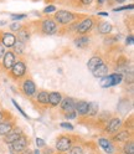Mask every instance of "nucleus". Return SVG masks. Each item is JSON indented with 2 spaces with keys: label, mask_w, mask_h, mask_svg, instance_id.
<instances>
[{
  "label": "nucleus",
  "mask_w": 134,
  "mask_h": 154,
  "mask_svg": "<svg viewBox=\"0 0 134 154\" xmlns=\"http://www.w3.org/2000/svg\"><path fill=\"white\" fill-rule=\"evenodd\" d=\"M78 17V14H75L70 10H57L53 13V20L59 24V26H67L71 23L76 21Z\"/></svg>",
  "instance_id": "1"
},
{
  "label": "nucleus",
  "mask_w": 134,
  "mask_h": 154,
  "mask_svg": "<svg viewBox=\"0 0 134 154\" xmlns=\"http://www.w3.org/2000/svg\"><path fill=\"white\" fill-rule=\"evenodd\" d=\"M124 76L119 72H114V73H108L107 76L99 79V86L102 88H109V87H114V86H118L123 82Z\"/></svg>",
  "instance_id": "2"
},
{
  "label": "nucleus",
  "mask_w": 134,
  "mask_h": 154,
  "mask_svg": "<svg viewBox=\"0 0 134 154\" xmlns=\"http://www.w3.org/2000/svg\"><path fill=\"white\" fill-rule=\"evenodd\" d=\"M8 72H9V76H10L13 80H15V81L21 80L26 76V72H27L26 63L23 60H19V61L16 60V62L11 66V69Z\"/></svg>",
  "instance_id": "3"
},
{
  "label": "nucleus",
  "mask_w": 134,
  "mask_h": 154,
  "mask_svg": "<svg viewBox=\"0 0 134 154\" xmlns=\"http://www.w3.org/2000/svg\"><path fill=\"white\" fill-rule=\"evenodd\" d=\"M40 30L44 35L51 36V35H55V34L59 32L60 26L53 20V17H45L40 23Z\"/></svg>",
  "instance_id": "4"
},
{
  "label": "nucleus",
  "mask_w": 134,
  "mask_h": 154,
  "mask_svg": "<svg viewBox=\"0 0 134 154\" xmlns=\"http://www.w3.org/2000/svg\"><path fill=\"white\" fill-rule=\"evenodd\" d=\"M73 137L69 136V134H62V136L57 137L55 149L59 153H67L70 150V148L73 146Z\"/></svg>",
  "instance_id": "5"
},
{
  "label": "nucleus",
  "mask_w": 134,
  "mask_h": 154,
  "mask_svg": "<svg viewBox=\"0 0 134 154\" xmlns=\"http://www.w3.org/2000/svg\"><path fill=\"white\" fill-rule=\"evenodd\" d=\"M29 144H30V139H29L27 136H25L23 133L17 139H15L13 143L9 144V149H10V152L13 154H19L24 149H26L29 147Z\"/></svg>",
  "instance_id": "6"
},
{
  "label": "nucleus",
  "mask_w": 134,
  "mask_h": 154,
  "mask_svg": "<svg viewBox=\"0 0 134 154\" xmlns=\"http://www.w3.org/2000/svg\"><path fill=\"white\" fill-rule=\"evenodd\" d=\"M96 25V21L92 16H86L83 20H81L76 29V34L77 35H88Z\"/></svg>",
  "instance_id": "7"
},
{
  "label": "nucleus",
  "mask_w": 134,
  "mask_h": 154,
  "mask_svg": "<svg viewBox=\"0 0 134 154\" xmlns=\"http://www.w3.org/2000/svg\"><path fill=\"white\" fill-rule=\"evenodd\" d=\"M20 91L26 96V97L31 98V97H34V96L36 94V92H37L36 83L31 79H29V77H27V79L23 80L21 86H20Z\"/></svg>",
  "instance_id": "8"
},
{
  "label": "nucleus",
  "mask_w": 134,
  "mask_h": 154,
  "mask_svg": "<svg viewBox=\"0 0 134 154\" xmlns=\"http://www.w3.org/2000/svg\"><path fill=\"white\" fill-rule=\"evenodd\" d=\"M122 124H123V121L119 117H112L107 121V124L104 127V132L112 136V134H114L122 128Z\"/></svg>",
  "instance_id": "9"
},
{
  "label": "nucleus",
  "mask_w": 134,
  "mask_h": 154,
  "mask_svg": "<svg viewBox=\"0 0 134 154\" xmlns=\"http://www.w3.org/2000/svg\"><path fill=\"white\" fill-rule=\"evenodd\" d=\"M15 42H16V36L14 35V32L0 31V44H2L5 49H11Z\"/></svg>",
  "instance_id": "10"
},
{
  "label": "nucleus",
  "mask_w": 134,
  "mask_h": 154,
  "mask_svg": "<svg viewBox=\"0 0 134 154\" xmlns=\"http://www.w3.org/2000/svg\"><path fill=\"white\" fill-rule=\"evenodd\" d=\"M16 55L13 52V51H5L4 56L2 57V67L5 70V71H9L11 69V66L16 62Z\"/></svg>",
  "instance_id": "11"
},
{
  "label": "nucleus",
  "mask_w": 134,
  "mask_h": 154,
  "mask_svg": "<svg viewBox=\"0 0 134 154\" xmlns=\"http://www.w3.org/2000/svg\"><path fill=\"white\" fill-rule=\"evenodd\" d=\"M129 139H132V133L128 129H119L118 132L112 134V138H111L113 143H124Z\"/></svg>",
  "instance_id": "12"
},
{
  "label": "nucleus",
  "mask_w": 134,
  "mask_h": 154,
  "mask_svg": "<svg viewBox=\"0 0 134 154\" xmlns=\"http://www.w3.org/2000/svg\"><path fill=\"white\" fill-rule=\"evenodd\" d=\"M23 133H24L23 128H21V127H19V126H16V124H15V127H14L10 132H9V133L6 134V136H4V137H3V142L9 146L10 143H13L15 139H17L19 137H20Z\"/></svg>",
  "instance_id": "13"
},
{
  "label": "nucleus",
  "mask_w": 134,
  "mask_h": 154,
  "mask_svg": "<svg viewBox=\"0 0 134 154\" xmlns=\"http://www.w3.org/2000/svg\"><path fill=\"white\" fill-rule=\"evenodd\" d=\"M75 103H76V101H75L72 97H62V100H61V102H60L61 112H62L63 114L75 112Z\"/></svg>",
  "instance_id": "14"
},
{
  "label": "nucleus",
  "mask_w": 134,
  "mask_h": 154,
  "mask_svg": "<svg viewBox=\"0 0 134 154\" xmlns=\"http://www.w3.org/2000/svg\"><path fill=\"white\" fill-rule=\"evenodd\" d=\"M98 144L99 147L106 152L107 154H114L116 153V147H114V143L109 139V138H98Z\"/></svg>",
  "instance_id": "15"
},
{
  "label": "nucleus",
  "mask_w": 134,
  "mask_h": 154,
  "mask_svg": "<svg viewBox=\"0 0 134 154\" xmlns=\"http://www.w3.org/2000/svg\"><path fill=\"white\" fill-rule=\"evenodd\" d=\"M75 112H76L77 116H80V117H86V116H87V112H88V102L83 101V100L76 101Z\"/></svg>",
  "instance_id": "16"
},
{
  "label": "nucleus",
  "mask_w": 134,
  "mask_h": 154,
  "mask_svg": "<svg viewBox=\"0 0 134 154\" xmlns=\"http://www.w3.org/2000/svg\"><path fill=\"white\" fill-rule=\"evenodd\" d=\"M15 127V122L13 119L5 118L0 122V137H4Z\"/></svg>",
  "instance_id": "17"
},
{
  "label": "nucleus",
  "mask_w": 134,
  "mask_h": 154,
  "mask_svg": "<svg viewBox=\"0 0 134 154\" xmlns=\"http://www.w3.org/2000/svg\"><path fill=\"white\" fill-rule=\"evenodd\" d=\"M35 101L40 107H47L49 106V92L47 91H40L36 92L35 94Z\"/></svg>",
  "instance_id": "18"
},
{
  "label": "nucleus",
  "mask_w": 134,
  "mask_h": 154,
  "mask_svg": "<svg viewBox=\"0 0 134 154\" xmlns=\"http://www.w3.org/2000/svg\"><path fill=\"white\" fill-rule=\"evenodd\" d=\"M108 70H109V67L107 66V63L106 62H102V63H99L96 69L92 71V75L96 77V79H102V77H104V76H107L109 72H108Z\"/></svg>",
  "instance_id": "19"
},
{
  "label": "nucleus",
  "mask_w": 134,
  "mask_h": 154,
  "mask_svg": "<svg viewBox=\"0 0 134 154\" xmlns=\"http://www.w3.org/2000/svg\"><path fill=\"white\" fill-rule=\"evenodd\" d=\"M16 32H17V35H15L16 36V40L21 41L24 44L29 42V40H30V37H31V32H30V30H29L26 26H21L20 30L16 31Z\"/></svg>",
  "instance_id": "20"
},
{
  "label": "nucleus",
  "mask_w": 134,
  "mask_h": 154,
  "mask_svg": "<svg viewBox=\"0 0 134 154\" xmlns=\"http://www.w3.org/2000/svg\"><path fill=\"white\" fill-rule=\"evenodd\" d=\"M90 42H91V37L88 35H78L73 40V44L76 45V47H78V49L87 47V45H90Z\"/></svg>",
  "instance_id": "21"
},
{
  "label": "nucleus",
  "mask_w": 134,
  "mask_h": 154,
  "mask_svg": "<svg viewBox=\"0 0 134 154\" xmlns=\"http://www.w3.org/2000/svg\"><path fill=\"white\" fill-rule=\"evenodd\" d=\"M62 97L63 96L60 92H57V91L49 92V106L50 107H57V106L60 104Z\"/></svg>",
  "instance_id": "22"
},
{
  "label": "nucleus",
  "mask_w": 134,
  "mask_h": 154,
  "mask_svg": "<svg viewBox=\"0 0 134 154\" xmlns=\"http://www.w3.org/2000/svg\"><path fill=\"white\" fill-rule=\"evenodd\" d=\"M113 30V25L108 21H101L97 25V32L101 35H109Z\"/></svg>",
  "instance_id": "23"
},
{
  "label": "nucleus",
  "mask_w": 134,
  "mask_h": 154,
  "mask_svg": "<svg viewBox=\"0 0 134 154\" xmlns=\"http://www.w3.org/2000/svg\"><path fill=\"white\" fill-rule=\"evenodd\" d=\"M104 60L102 59V56H98V55H96V56H92L91 59L88 60V62H87V69H88V71H93L96 67H97L99 63H102Z\"/></svg>",
  "instance_id": "24"
},
{
  "label": "nucleus",
  "mask_w": 134,
  "mask_h": 154,
  "mask_svg": "<svg viewBox=\"0 0 134 154\" xmlns=\"http://www.w3.org/2000/svg\"><path fill=\"white\" fill-rule=\"evenodd\" d=\"M98 111H99V104L97 102H88V112H87L88 117H96L98 114Z\"/></svg>",
  "instance_id": "25"
},
{
  "label": "nucleus",
  "mask_w": 134,
  "mask_h": 154,
  "mask_svg": "<svg viewBox=\"0 0 134 154\" xmlns=\"http://www.w3.org/2000/svg\"><path fill=\"white\" fill-rule=\"evenodd\" d=\"M25 45H26V44H24V42H21V41L16 40V42H15L14 46L11 47V49H13V52H14L15 55H19V56L24 55V54H25Z\"/></svg>",
  "instance_id": "26"
},
{
  "label": "nucleus",
  "mask_w": 134,
  "mask_h": 154,
  "mask_svg": "<svg viewBox=\"0 0 134 154\" xmlns=\"http://www.w3.org/2000/svg\"><path fill=\"white\" fill-rule=\"evenodd\" d=\"M122 149L124 154H134V142L132 139L124 142V146Z\"/></svg>",
  "instance_id": "27"
},
{
  "label": "nucleus",
  "mask_w": 134,
  "mask_h": 154,
  "mask_svg": "<svg viewBox=\"0 0 134 154\" xmlns=\"http://www.w3.org/2000/svg\"><path fill=\"white\" fill-rule=\"evenodd\" d=\"M70 153L69 154H84V150H83V147L82 146H72L69 150Z\"/></svg>",
  "instance_id": "28"
},
{
  "label": "nucleus",
  "mask_w": 134,
  "mask_h": 154,
  "mask_svg": "<svg viewBox=\"0 0 134 154\" xmlns=\"http://www.w3.org/2000/svg\"><path fill=\"white\" fill-rule=\"evenodd\" d=\"M10 17H11L13 21H20V20H24V19H26L27 15L26 14H13Z\"/></svg>",
  "instance_id": "29"
},
{
  "label": "nucleus",
  "mask_w": 134,
  "mask_h": 154,
  "mask_svg": "<svg viewBox=\"0 0 134 154\" xmlns=\"http://www.w3.org/2000/svg\"><path fill=\"white\" fill-rule=\"evenodd\" d=\"M21 26H23V25H21V24H19V21H14L13 24H10L9 29L11 30V32H16V31L20 30V27H21Z\"/></svg>",
  "instance_id": "30"
},
{
  "label": "nucleus",
  "mask_w": 134,
  "mask_h": 154,
  "mask_svg": "<svg viewBox=\"0 0 134 154\" xmlns=\"http://www.w3.org/2000/svg\"><path fill=\"white\" fill-rule=\"evenodd\" d=\"M134 5L133 4H129V5H126V6H119V8H116L113 9L114 11H123V10H133Z\"/></svg>",
  "instance_id": "31"
},
{
  "label": "nucleus",
  "mask_w": 134,
  "mask_h": 154,
  "mask_svg": "<svg viewBox=\"0 0 134 154\" xmlns=\"http://www.w3.org/2000/svg\"><path fill=\"white\" fill-rule=\"evenodd\" d=\"M56 10H57V9H56L55 5H49V6H46L44 9V14H53Z\"/></svg>",
  "instance_id": "32"
},
{
  "label": "nucleus",
  "mask_w": 134,
  "mask_h": 154,
  "mask_svg": "<svg viewBox=\"0 0 134 154\" xmlns=\"http://www.w3.org/2000/svg\"><path fill=\"white\" fill-rule=\"evenodd\" d=\"M11 102H13V104L15 106V108H16V109H17L19 112H20V113H21V114L24 116V117H25V118H27V114H26V113L24 112V109H23V108L20 107V106H19V104H17V102H16L15 100H11Z\"/></svg>",
  "instance_id": "33"
},
{
  "label": "nucleus",
  "mask_w": 134,
  "mask_h": 154,
  "mask_svg": "<svg viewBox=\"0 0 134 154\" xmlns=\"http://www.w3.org/2000/svg\"><path fill=\"white\" fill-rule=\"evenodd\" d=\"M60 127L61 128H65V129H67V131H73V126L71 123H69V122H62V123H60Z\"/></svg>",
  "instance_id": "34"
},
{
  "label": "nucleus",
  "mask_w": 134,
  "mask_h": 154,
  "mask_svg": "<svg viewBox=\"0 0 134 154\" xmlns=\"http://www.w3.org/2000/svg\"><path fill=\"white\" fill-rule=\"evenodd\" d=\"M36 146H37V148H44L45 146H46V143H45V140L44 139H41V138H36Z\"/></svg>",
  "instance_id": "35"
},
{
  "label": "nucleus",
  "mask_w": 134,
  "mask_h": 154,
  "mask_svg": "<svg viewBox=\"0 0 134 154\" xmlns=\"http://www.w3.org/2000/svg\"><path fill=\"white\" fill-rule=\"evenodd\" d=\"M66 119H75L76 117H77V114H76V112H71V113H67V114H63Z\"/></svg>",
  "instance_id": "36"
},
{
  "label": "nucleus",
  "mask_w": 134,
  "mask_h": 154,
  "mask_svg": "<svg viewBox=\"0 0 134 154\" xmlns=\"http://www.w3.org/2000/svg\"><path fill=\"white\" fill-rule=\"evenodd\" d=\"M6 116H8V112H6V111L0 109V122H2L3 119H5V118H6Z\"/></svg>",
  "instance_id": "37"
},
{
  "label": "nucleus",
  "mask_w": 134,
  "mask_h": 154,
  "mask_svg": "<svg viewBox=\"0 0 134 154\" xmlns=\"http://www.w3.org/2000/svg\"><path fill=\"white\" fill-rule=\"evenodd\" d=\"M133 38H134L133 35L127 36V38H126V44H127V45H133V42H134V41H133Z\"/></svg>",
  "instance_id": "38"
},
{
  "label": "nucleus",
  "mask_w": 134,
  "mask_h": 154,
  "mask_svg": "<svg viewBox=\"0 0 134 154\" xmlns=\"http://www.w3.org/2000/svg\"><path fill=\"white\" fill-rule=\"evenodd\" d=\"M5 51H6V49H5V47H4V46H3L2 44H0V60H2V57L4 56Z\"/></svg>",
  "instance_id": "39"
},
{
  "label": "nucleus",
  "mask_w": 134,
  "mask_h": 154,
  "mask_svg": "<svg viewBox=\"0 0 134 154\" xmlns=\"http://www.w3.org/2000/svg\"><path fill=\"white\" fill-rule=\"evenodd\" d=\"M96 2H97V8H101L107 3V0H96Z\"/></svg>",
  "instance_id": "40"
},
{
  "label": "nucleus",
  "mask_w": 134,
  "mask_h": 154,
  "mask_svg": "<svg viewBox=\"0 0 134 154\" xmlns=\"http://www.w3.org/2000/svg\"><path fill=\"white\" fill-rule=\"evenodd\" d=\"M93 0H80V4L81 5H90Z\"/></svg>",
  "instance_id": "41"
},
{
  "label": "nucleus",
  "mask_w": 134,
  "mask_h": 154,
  "mask_svg": "<svg viewBox=\"0 0 134 154\" xmlns=\"http://www.w3.org/2000/svg\"><path fill=\"white\" fill-rule=\"evenodd\" d=\"M19 154H34V153H32V150L30 148H26V149H24L23 152H20Z\"/></svg>",
  "instance_id": "42"
},
{
  "label": "nucleus",
  "mask_w": 134,
  "mask_h": 154,
  "mask_svg": "<svg viewBox=\"0 0 134 154\" xmlns=\"http://www.w3.org/2000/svg\"><path fill=\"white\" fill-rule=\"evenodd\" d=\"M98 16H108V13H106V11H99V13H98Z\"/></svg>",
  "instance_id": "43"
},
{
  "label": "nucleus",
  "mask_w": 134,
  "mask_h": 154,
  "mask_svg": "<svg viewBox=\"0 0 134 154\" xmlns=\"http://www.w3.org/2000/svg\"><path fill=\"white\" fill-rule=\"evenodd\" d=\"M114 3H117V4H123L124 2H126V0H113Z\"/></svg>",
  "instance_id": "44"
},
{
  "label": "nucleus",
  "mask_w": 134,
  "mask_h": 154,
  "mask_svg": "<svg viewBox=\"0 0 134 154\" xmlns=\"http://www.w3.org/2000/svg\"><path fill=\"white\" fill-rule=\"evenodd\" d=\"M34 154H40V150H39V149H36V150L34 152Z\"/></svg>",
  "instance_id": "45"
},
{
  "label": "nucleus",
  "mask_w": 134,
  "mask_h": 154,
  "mask_svg": "<svg viewBox=\"0 0 134 154\" xmlns=\"http://www.w3.org/2000/svg\"><path fill=\"white\" fill-rule=\"evenodd\" d=\"M60 154H69V152H67V153H60Z\"/></svg>",
  "instance_id": "46"
}]
</instances>
